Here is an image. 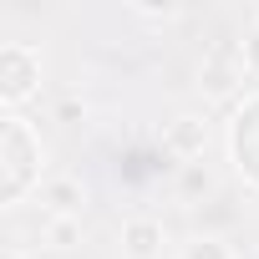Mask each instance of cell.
<instances>
[{
    "label": "cell",
    "instance_id": "obj_4",
    "mask_svg": "<svg viewBox=\"0 0 259 259\" xmlns=\"http://www.w3.org/2000/svg\"><path fill=\"white\" fill-rule=\"evenodd\" d=\"M41 208H46L51 219H81L87 188H81L76 178H51V183H41Z\"/></svg>",
    "mask_w": 259,
    "mask_h": 259
},
{
    "label": "cell",
    "instance_id": "obj_3",
    "mask_svg": "<svg viewBox=\"0 0 259 259\" xmlns=\"http://www.w3.org/2000/svg\"><path fill=\"white\" fill-rule=\"evenodd\" d=\"M163 148H168V158H178L183 168H188V163H198V158H203V148H208V122H203V117H193V112L173 117V122L163 127Z\"/></svg>",
    "mask_w": 259,
    "mask_h": 259
},
{
    "label": "cell",
    "instance_id": "obj_8",
    "mask_svg": "<svg viewBox=\"0 0 259 259\" xmlns=\"http://www.w3.org/2000/svg\"><path fill=\"white\" fill-rule=\"evenodd\" d=\"M76 239H81V219H51L46 224V244L51 249H71Z\"/></svg>",
    "mask_w": 259,
    "mask_h": 259
},
{
    "label": "cell",
    "instance_id": "obj_10",
    "mask_svg": "<svg viewBox=\"0 0 259 259\" xmlns=\"http://www.w3.org/2000/svg\"><path fill=\"white\" fill-rule=\"evenodd\" d=\"M239 56H244V71H254V76H259V31L244 41V51H239Z\"/></svg>",
    "mask_w": 259,
    "mask_h": 259
},
{
    "label": "cell",
    "instance_id": "obj_5",
    "mask_svg": "<svg viewBox=\"0 0 259 259\" xmlns=\"http://www.w3.org/2000/svg\"><path fill=\"white\" fill-rule=\"evenodd\" d=\"M122 254L127 259H158L163 254V224L158 219H127L122 224Z\"/></svg>",
    "mask_w": 259,
    "mask_h": 259
},
{
    "label": "cell",
    "instance_id": "obj_1",
    "mask_svg": "<svg viewBox=\"0 0 259 259\" xmlns=\"http://www.w3.org/2000/svg\"><path fill=\"white\" fill-rule=\"evenodd\" d=\"M0 138H6V203H16L31 183V158H41L36 138H31V127L21 117H6L0 122Z\"/></svg>",
    "mask_w": 259,
    "mask_h": 259
},
{
    "label": "cell",
    "instance_id": "obj_9",
    "mask_svg": "<svg viewBox=\"0 0 259 259\" xmlns=\"http://www.w3.org/2000/svg\"><path fill=\"white\" fill-rule=\"evenodd\" d=\"M183 188H188V193H208V173H203L198 163H188V168H183Z\"/></svg>",
    "mask_w": 259,
    "mask_h": 259
},
{
    "label": "cell",
    "instance_id": "obj_6",
    "mask_svg": "<svg viewBox=\"0 0 259 259\" xmlns=\"http://www.w3.org/2000/svg\"><path fill=\"white\" fill-rule=\"evenodd\" d=\"M239 76H244V56H234L229 46H224V51H213V56H208V66H203V87H208V92H229Z\"/></svg>",
    "mask_w": 259,
    "mask_h": 259
},
{
    "label": "cell",
    "instance_id": "obj_7",
    "mask_svg": "<svg viewBox=\"0 0 259 259\" xmlns=\"http://www.w3.org/2000/svg\"><path fill=\"white\" fill-rule=\"evenodd\" d=\"M178 259H234V249H229L224 239H208V234H203V239H188V244L178 249Z\"/></svg>",
    "mask_w": 259,
    "mask_h": 259
},
{
    "label": "cell",
    "instance_id": "obj_2",
    "mask_svg": "<svg viewBox=\"0 0 259 259\" xmlns=\"http://www.w3.org/2000/svg\"><path fill=\"white\" fill-rule=\"evenodd\" d=\"M41 81V56L21 41H11L6 51H0V97H6V107H21Z\"/></svg>",
    "mask_w": 259,
    "mask_h": 259
}]
</instances>
